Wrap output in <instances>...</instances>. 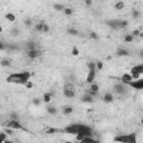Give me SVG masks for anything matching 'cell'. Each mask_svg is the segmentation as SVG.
<instances>
[{"label":"cell","instance_id":"obj_1","mask_svg":"<svg viewBox=\"0 0 143 143\" xmlns=\"http://www.w3.org/2000/svg\"><path fill=\"white\" fill-rule=\"evenodd\" d=\"M25 79V81H29L30 78V73L27 72V70H24L21 73H15V74H11L10 76L7 77V82L8 83H15L18 81V79Z\"/></svg>","mask_w":143,"mask_h":143},{"label":"cell","instance_id":"obj_2","mask_svg":"<svg viewBox=\"0 0 143 143\" xmlns=\"http://www.w3.org/2000/svg\"><path fill=\"white\" fill-rule=\"evenodd\" d=\"M130 87H133L134 89H142L143 88V79L139 78V79H132L126 84Z\"/></svg>","mask_w":143,"mask_h":143},{"label":"cell","instance_id":"obj_3","mask_svg":"<svg viewBox=\"0 0 143 143\" xmlns=\"http://www.w3.org/2000/svg\"><path fill=\"white\" fill-rule=\"evenodd\" d=\"M7 128H10V129H12V130H22V129H24L18 120H10V121L7 123Z\"/></svg>","mask_w":143,"mask_h":143},{"label":"cell","instance_id":"obj_4","mask_svg":"<svg viewBox=\"0 0 143 143\" xmlns=\"http://www.w3.org/2000/svg\"><path fill=\"white\" fill-rule=\"evenodd\" d=\"M64 132L68 134H75L76 135L78 133V124H70V125H67L66 128L64 129Z\"/></svg>","mask_w":143,"mask_h":143},{"label":"cell","instance_id":"obj_5","mask_svg":"<svg viewBox=\"0 0 143 143\" xmlns=\"http://www.w3.org/2000/svg\"><path fill=\"white\" fill-rule=\"evenodd\" d=\"M114 92L117 93V94H125V92H126V85H125L124 83H119V84H116L114 86Z\"/></svg>","mask_w":143,"mask_h":143},{"label":"cell","instance_id":"obj_6","mask_svg":"<svg viewBox=\"0 0 143 143\" xmlns=\"http://www.w3.org/2000/svg\"><path fill=\"white\" fill-rule=\"evenodd\" d=\"M95 76H96V69H88V75H87V78H86V82L92 84L94 82Z\"/></svg>","mask_w":143,"mask_h":143},{"label":"cell","instance_id":"obj_7","mask_svg":"<svg viewBox=\"0 0 143 143\" xmlns=\"http://www.w3.org/2000/svg\"><path fill=\"white\" fill-rule=\"evenodd\" d=\"M63 93L66 96L67 98H74L75 97V89H68V88H64L63 89Z\"/></svg>","mask_w":143,"mask_h":143},{"label":"cell","instance_id":"obj_8","mask_svg":"<svg viewBox=\"0 0 143 143\" xmlns=\"http://www.w3.org/2000/svg\"><path fill=\"white\" fill-rule=\"evenodd\" d=\"M27 55L30 59H36V58L40 55V52H38L37 49H30V50H28Z\"/></svg>","mask_w":143,"mask_h":143},{"label":"cell","instance_id":"obj_9","mask_svg":"<svg viewBox=\"0 0 143 143\" xmlns=\"http://www.w3.org/2000/svg\"><path fill=\"white\" fill-rule=\"evenodd\" d=\"M132 76H131V74H128V73H125V74H123V75H122L121 76V78H120V81H121L122 83H124L125 85H126V84H128L129 82H130V81H132Z\"/></svg>","mask_w":143,"mask_h":143},{"label":"cell","instance_id":"obj_10","mask_svg":"<svg viewBox=\"0 0 143 143\" xmlns=\"http://www.w3.org/2000/svg\"><path fill=\"white\" fill-rule=\"evenodd\" d=\"M61 111H63V114H64V115H69V114H72V113L74 112V109H73V106H70V105H66V106H63Z\"/></svg>","mask_w":143,"mask_h":143},{"label":"cell","instance_id":"obj_11","mask_svg":"<svg viewBox=\"0 0 143 143\" xmlns=\"http://www.w3.org/2000/svg\"><path fill=\"white\" fill-rule=\"evenodd\" d=\"M103 101L105 103H112L113 101H114V96H113L111 93H106V94L103 96Z\"/></svg>","mask_w":143,"mask_h":143},{"label":"cell","instance_id":"obj_12","mask_svg":"<svg viewBox=\"0 0 143 143\" xmlns=\"http://www.w3.org/2000/svg\"><path fill=\"white\" fill-rule=\"evenodd\" d=\"M114 141H116V142H122V143H128L129 139H128V135H120V136H116L115 139H114Z\"/></svg>","mask_w":143,"mask_h":143},{"label":"cell","instance_id":"obj_13","mask_svg":"<svg viewBox=\"0 0 143 143\" xmlns=\"http://www.w3.org/2000/svg\"><path fill=\"white\" fill-rule=\"evenodd\" d=\"M93 101H94V98H93V96H91L89 94H85L82 97V102H84V103H92Z\"/></svg>","mask_w":143,"mask_h":143},{"label":"cell","instance_id":"obj_14","mask_svg":"<svg viewBox=\"0 0 143 143\" xmlns=\"http://www.w3.org/2000/svg\"><path fill=\"white\" fill-rule=\"evenodd\" d=\"M46 110H47V113H48L49 115H55L56 113H57V109L55 106H47Z\"/></svg>","mask_w":143,"mask_h":143},{"label":"cell","instance_id":"obj_15","mask_svg":"<svg viewBox=\"0 0 143 143\" xmlns=\"http://www.w3.org/2000/svg\"><path fill=\"white\" fill-rule=\"evenodd\" d=\"M5 18L8 20V21L10 22H14L16 20V16L14 15V14H11V12H8V14H6V16H5Z\"/></svg>","mask_w":143,"mask_h":143},{"label":"cell","instance_id":"obj_16","mask_svg":"<svg viewBox=\"0 0 143 143\" xmlns=\"http://www.w3.org/2000/svg\"><path fill=\"white\" fill-rule=\"evenodd\" d=\"M125 7V3L123 2V1H117V2L114 5V8H115L116 10H123Z\"/></svg>","mask_w":143,"mask_h":143},{"label":"cell","instance_id":"obj_17","mask_svg":"<svg viewBox=\"0 0 143 143\" xmlns=\"http://www.w3.org/2000/svg\"><path fill=\"white\" fill-rule=\"evenodd\" d=\"M67 34L70 36H77L78 35V30L75 28H67Z\"/></svg>","mask_w":143,"mask_h":143},{"label":"cell","instance_id":"obj_18","mask_svg":"<svg viewBox=\"0 0 143 143\" xmlns=\"http://www.w3.org/2000/svg\"><path fill=\"white\" fill-rule=\"evenodd\" d=\"M43 101L45 103H49L52 101V93H45L43 96Z\"/></svg>","mask_w":143,"mask_h":143},{"label":"cell","instance_id":"obj_19","mask_svg":"<svg viewBox=\"0 0 143 143\" xmlns=\"http://www.w3.org/2000/svg\"><path fill=\"white\" fill-rule=\"evenodd\" d=\"M131 69L135 70V72H137V73H140L141 75H142V74H143V65H142V64H140V65H136V66L132 67Z\"/></svg>","mask_w":143,"mask_h":143},{"label":"cell","instance_id":"obj_20","mask_svg":"<svg viewBox=\"0 0 143 143\" xmlns=\"http://www.w3.org/2000/svg\"><path fill=\"white\" fill-rule=\"evenodd\" d=\"M116 55L117 56H129V50L126 49H119L116 52Z\"/></svg>","mask_w":143,"mask_h":143},{"label":"cell","instance_id":"obj_21","mask_svg":"<svg viewBox=\"0 0 143 143\" xmlns=\"http://www.w3.org/2000/svg\"><path fill=\"white\" fill-rule=\"evenodd\" d=\"M131 76H132V78L133 79H139V78H141V74L140 73H137V72H135V70H133V69H131Z\"/></svg>","mask_w":143,"mask_h":143},{"label":"cell","instance_id":"obj_22","mask_svg":"<svg viewBox=\"0 0 143 143\" xmlns=\"http://www.w3.org/2000/svg\"><path fill=\"white\" fill-rule=\"evenodd\" d=\"M53 7H54V9H55L56 11H63L64 8H65L61 3H54V6H53Z\"/></svg>","mask_w":143,"mask_h":143},{"label":"cell","instance_id":"obj_23","mask_svg":"<svg viewBox=\"0 0 143 143\" xmlns=\"http://www.w3.org/2000/svg\"><path fill=\"white\" fill-rule=\"evenodd\" d=\"M26 47H27L28 50H30V49H36V43L35 41H28L26 44Z\"/></svg>","mask_w":143,"mask_h":143},{"label":"cell","instance_id":"obj_24","mask_svg":"<svg viewBox=\"0 0 143 143\" xmlns=\"http://www.w3.org/2000/svg\"><path fill=\"white\" fill-rule=\"evenodd\" d=\"M119 21L120 20H112V21L107 22V25L112 28H119Z\"/></svg>","mask_w":143,"mask_h":143},{"label":"cell","instance_id":"obj_25","mask_svg":"<svg viewBox=\"0 0 143 143\" xmlns=\"http://www.w3.org/2000/svg\"><path fill=\"white\" fill-rule=\"evenodd\" d=\"M128 139H129V142H128V143H135V142H136V139H135V134H134V133L129 134V135H128Z\"/></svg>","mask_w":143,"mask_h":143},{"label":"cell","instance_id":"obj_26","mask_svg":"<svg viewBox=\"0 0 143 143\" xmlns=\"http://www.w3.org/2000/svg\"><path fill=\"white\" fill-rule=\"evenodd\" d=\"M70 54H72V56H78L79 55V50H78V48L77 47H75V46H73L72 47V52H70Z\"/></svg>","mask_w":143,"mask_h":143},{"label":"cell","instance_id":"obj_27","mask_svg":"<svg viewBox=\"0 0 143 143\" xmlns=\"http://www.w3.org/2000/svg\"><path fill=\"white\" fill-rule=\"evenodd\" d=\"M134 40V36L133 35H126V36L124 37V41L125 43H132Z\"/></svg>","mask_w":143,"mask_h":143},{"label":"cell","instance_id":"obj_28","mask_svg":"<svg viewBox=\"0 0 143 143\" xmlns=\"http://www.w3.org/2000/svg\"><path fill=\"white\" fill-rule=\"evenodd\" d=\"M0 65L2 67H9L10 66V61L9 59H2L0 61Z\"/></svg>","mask_w":143,"mask_h":143},{"label":"cell","instance_id":"obj_29","mask_svg":"<svg viewBox=\"0 0 143 143\" xmlns=\"http://www.w3.org/2000/svg\"><path fill=\"white\" fill-rule=\"evenodd\" d=\"M140 16H141V12L139 11V10H136V9H134V10H133V12H132V17H133L134 19L140 18Z\"/></svg>","mask_w":143,"mask_h":143},{"label":"cell","instance_id":"obj_30","mask_svg":"<svg viewBox=\"0 0 143 143\" xmlns=\"http://www.w3.org/2000/svg\"><path fill=\"white\" fill-rule=\"evenodd\" d=\"M89 38H91V39H94V40H98L100 37H98V35L95 33V31H91V33H89Z\"/></svg>","mask_w":143,"mask_h":143},{"label":"cell","instance_id":"obj_31","mask_svg":"<svg viewBox=\"0 0 143 143\" xmlns=\"http://www.w3.org/2000/svg\"><path fill=\"white\" fill-rule=\"evenodd\" d=\"M128 25H129V22L126 21V20H120L119 28H125V27H128Z\"/></svg>","mask_w":143,"mask_h":143},{"label":"cell","instance_id":"obj_32","mask_svg":"<svg viewBox=\"0 0 143 143\" xmlns=\"http://www.w3.org/2000/svg\"><path fill=\"white\" fill-rule=\"evenodd\" d=\"M63 11H64V14L66 16H72L73 15V9H72V8H68V7H67V8H64Z\"/></svg>","mask_w":143,"mask_h":143},{"label":"cell","instance_id":"obj_33","mask_svg":"<svg viewBox=\"0 0 143 143\" xmlns=\"http://www.w3.org/2000/svg\"><path fill=\"white\" fill-rule=\"evenodd\" d=\"M89 89L93 92H98V89H100V87H98L97 84H94V83H92L91 84V87H89Z\"/></svg>","mask_w":143,"mask_h":143},{"label":"cell","instance_id":"obj_34","mask_svg":"<svg viewBox=\"0 0 143 143\" xmlns=\"http://www.w3.org/2000/svg\"><path fill=\"white\" fill-rule=\"evenodd\" d=\"M7 141V134L3 132V133H0V143L6 142Z\"/></svg>","mask_w":143,"mask_h":143},{"label":"cell","instance_id":"obj_35","mask_svg":"<svg viewBox=\"0 0 143 143\" xmlns=\"http://www.w3.org/2000/svg\"><path fill=\"white\" fill-rule=\"evenodd\" d=\"M84 137H85V135H84L83 133H77L76 134V141H78V142H82Z\"/></svg>","mask_w":143,"mask_h":143},{"label":"cell","instance_id":"obj_36","mask_svg":"<svg viewBox=\"0 0 143 143\" xmlns=\"http://www.w3.org/2000/svg\"><path fill=\"white\" fill-rule=\"evenodd\" d=\"M40 103H41V100H40V98L36 97V98H34V100H33V104L35 105V106H39Z\"/></svg>","mask_w":143,"mask_h":143},{"label":"cell","instance_id":"obj_37","mask_svg":"<svg viewBox=\"0 0 143 143\" xmlns=\"http://www.w3.org/2000/svg\"><path fill=\"white\" fill-rule=\"evenodd\" d=\"M43 26H44V22H39V24H37L36 25V30L37 31H41L43 33Z\"/></svg>","mask_w":143,"mask_h":143},{"label":"cell","instance_id":"obj_38","mask_svg":"<svg viewBox=\"0 0 143 143\" xmlns=\"http://www.w3.org/2000/svg\"><path fill=\"white\" fill-rule=\"evenodd\" d=\"M95 66H96V70H102L103 69V63L102 61H97L96 64H95Z\"/></svg>","mask_w":143,"mask_h":143},{"label":"cell","instance_id":"obj_39","mask_svg":"<svg viewBox=\"0 0 143 143\" xmlns=\"http://www.w3.org/2000/svg\"><path fill=\"white\" fill-rule=\"evenodd\" d=\"M49 30H50L49 26H48L47 24H45V22H44V26H43V33L47 34V33H49Z\"/></svg>","mask_w":143,"mask_h":143},{"label":"cell","instance_id":"obj_40","mask_svg":"<svg viewBox=\"0 0 143 143\" xmlns=\"http://www.w3.org/2000/svg\"><path fill=\"white\" fill-rule=\"evenodd\" d=\"M25 86H26V88H27V89H31V88L34 87V84H33V82H31V81H28V82L25 84Z\"/></svg>","mask_w":143,"mask_h":143},{"label":"cell","instance_id":"obj_41","mask_svg":"<svg viewBox=\"0 0 143 143\" xmlns=\"http://www.w3.org/2000/svg\"><path fill=\"white\" fill-rule=\"evenodd\" d=\"M56 132H57V130H56V129L50 128V129H48V130H47L45 133L46 134H54V133H56Z\"/></svg>","mask_w":143,"mask_h":143},{"label":"cell","instance_id":"obj_42","mask_svg":"<svg viewBox=\"0 0 143 143\" xmlns=\"http://www.w3.org/2000/svg\"><path fill=\"white\" fill-rule=\"evenodd\" d=\"M25 25L27 26V27H31V25H33V21H31L30 18H27L25 20Z\"/></svg>","mask_w":143,"mask_h":143},{"label":"cell","instance_id":"obj_43","mask_svg":"<svg viewBox=\"0 0 143 143\" xmlns=\"http://www.w3.org/2000/svg\"><path fill=\"white\" fill-rule=\"evenodd\" d=\"M64 88H68V89H75L74 85H73V84H70V83H67V84H65Z\"/></svg>","mask_w":143,"mask_h":143},{"label":"cell","instance_id":"obj_44","mask_svg":"<svg viewBox=\"0 0 143 143\" xmlns=\"http://www.w3.org/2000/svg\"><path fill=\"white\" fill-rule=\"evenodd\" d=\"M88 69H96V66H95V63H88L87 64Z\"/></svg>","mask_w":143,"mask_h":143},{"label":"cell","instance_id":"obj_45","mask_svg":"<svg viewBox=\"0 0 143 143\" xmlns=\"http://www.w3.org/2000/svg\"><path fill=\"white\" fill-rule=\"evenodd\" d=\"M10 119L11 120H18V114L15 112H12L11 114H10Z\"/></svg>","mask_w":143,"mask_h":143},{"label":"cell","instance_id":"obj_46","mask_svg":"<svg viewBox=\"0 0 143 143\" xmlns=\"http://www.w3.org/2000/svg\"><path fill=\"white\" fill-rule=\"evenodd\" d=\"M97 93H98V92H93V91H91V89H89L87 94H89L91 96H93V97H94V96H96V95H97Z\"/></svg>","mask_w":143,"mask_h":143},{"label":"cell","instance_id":"obj_47","mask_svg":"<svg viewBox=\"0 0 143 143\" xmlns=\"http://www.w3.org/2000/svg\"><path fill=\"white\" fill-rule=\"evenodd\" d=\"M5 133H6V134H14V130L10 129V128H8L6 131H5Z\"/></svg>","mask_w":143,"mask_h":143},{"label":"cell","instance_id":"obj_48","mask_svg":"<svg viewBox=\"0 0 143 143\" xmlns=\"http://www.w3.org/2000/svg\"><path fill=\"white\" fill-rule=\"evenodd\" d=\"M140 33H141V31H140V30H137V29H136V30H134V31H133V34H132V35H133L134 37H136V36H139V35H140Z\"/></svg>","mask_w":143,"mask_h":143},{"label":"cell","instance_id":"obj_49","mask_svg":"<svg viewBox=\"0 0 143 143\" xmlns=\"http://www.w3.org/2000/svg\"><path fill=\"white\" fill-rule=\"evenodd\" d=\"M84 2H85L86 6H91L92 3H93V1L92 0H84Z\"/></svg>","mask_w":143,"mask_h":143},{"label":"cell","instance_id":"obj_50","mask_svg":"<svg viewBox=\"0 0 143 143\" xmlns=\"http://www.w3.org/2000/svg\"><path fill=\"white\" fill-rule=\"evenodd\" d=\"M18 33H19V30H18V29H16V28L14 29V30H12V34H14V35H17Z\"/></svg>","mask_w":143,"mask_h":143},{"label":"cell","instance_id":"obj_51","mask_svg":"<svg viewBox=\"0 0 143 143\" xmlns=\"http://www.w3.org/2000/svg\"><path fill=\"white\" fill-rule=\"evenodd\" d=\"M3 48H5V45H3V43H1V41H0V50H2Z\"/></svg>","mask_w":143,"mask_h":143},{"label":"cell","instance_id":"obj_52","mask_svg":"<svg viewBox=\"0 0 143 143\" xmlns=\"http://www.w3.org/2000/svg\"><path fill=\"white\" fill-rule=\"evenodd\" d=\"M2 33V27H1V26H0V34Z\"/></svg>","mask_w":143,"mask_h":143}]
</instances>
